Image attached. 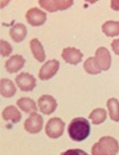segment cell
Wrapping results in <instances>:
<instances>
[{"instance_id":"obj_22","label":"cell","mask_w":119,"mask_h":155,"mask_svg":"<svg viewBox=\"0 0 119 155\" xmlns=\"http://www.w3.org/2000/svg\"><path fill=\"white\" fill-rule=\"evenodd\" d=\"M1 54L2 56H8L12 51V48L11 45L7 41L1 40Z\"/></svg>"},{"instance_id":"obj_13","label":"cell","mask_w":119,"mask_h":155,"mask_svg":"<svg viewBox=\"0 0 119 155\" xmlns=\"http://www.w3.org/2000/svg\"><path fill=\"white\" fill-rule=\"evenodd\" d=\"M9 34L14 42L19 43L23 41L26 36V27L23 24L18 23L11 28Z\"/></svg>"},{"instance_id":"obj_16","label":"cell","mask_w":119,"mask_h":155,"mask_svg":"<svg viewBox=\"0 0 119 155\" xmlns=\"http://www.w3.org/2000/svg\"><path fill=\"white\" fill-rule=\"evenodd\" d=\"M1 94L3 97L9 98L16 94L17 89L13 82L8 79H2L1 80Z\"/></svg>"},{"instance_id":"obj_10","label":"cell","mask_w":119,"mask_h":155,"mask_svg":"<svg viewBox=\"0 0 119 155\" xmlns=\"http://www.w3.org/2000/svg\"><path fill=\"white\" fill-rule=\"evenodd\" d=\"M40 110L43 114L50 115L56 110L58 104L53 97L50 95H44L38 100Z\"/></svg>"},{"instance_id":"obj_14","label":"cell","mask_w":119,"mask_h":155,"mask_svg":"<svg viewBox=\"0 0 119 155\" xmlns=\"http://www.w3.org/2000/svg\"><path fill=\"white\" fill-rule=\"evenodd\" d=\"M2 117L5 121L11 120L13 123H17L21 120V114L16 107L13 106L6 107L2 112Z\"/></svg>"},{"instance_id":"obj_24","label":"cell","mask_w":119,"mask_h":155,"mask_svg":"<svg viewBox=\"0 0 119 155\" xmlns=\"http://www.w3.org/2000/svg\"><path fill=\"white\" fill-rule=\"evenodd\" d=\"M111 7L114 10H119V1H111Z\"/></svg>"},{"instance_id":"obj_18","label":"cell","mask_w":119,"mask_h":155,"mask_svg":"<svg viewBox=\"0 0 119 155\" xmlns=\"http://www.w3.org/2000/svg\"><path fill=\"white\" fill-rule=\"evenodd\" d=\"M103 32L108 37H113L119 35V22L110 20L106 21L102 26Z\"/></svg>"},{"instance_id":"obj_1","label":"cell","mask_w":119,"mask_h":155,"mask_svg":"<svg viewBox=\"0 0 119 155\" xmlns=\"http://www.w3.org/2000/svg\"><path fill=\"white\" fill-rule=\"evenodd\" d=\"M68 132L69 136L73 140L82 141L89 135L90 126L88 121L85 118H76L69 124Z\"/></svg>"},{"instance_id":"obj_21","label":"cell","mask_w":119,"mask_h":155,"mask_svg":"<svg viewBox=\"0 0 119 155\" xmlns=\"http://www.w3.org/2000/svg\"><path fill=\"white\" fill-rule=\"evenodd\" d=\"M84 68L86 72L90 74H97L101 72V70L96 66L94 57H89L85 61L84 64Z\"/></svg>"},{"instance_id":"obj_17","label":"cell","mask_w":119,"mask_h":155,"mask_svg":"<svg viewBox=\"0 0 119 155\" xmlns=\"http://www.w3.org/2000/svg\"><path fill=\"white\" fill-rule=\"evenodd\" d=\"M30 48L34 58L40 62H43L46 58L43 45L37 38H34L30 42Z\"/></svg>"},{"instance_id":"obj_23","label":"cell","mask_w":119,"mask_h":155,"mask_svg":"<svg viewBox=\"0 0 119 155\" xmlns=\"http://www.w3.org/2000/svg\"><path fill=\"white\" fill-rule=\"evenodd\" d=\"M111 47L114 52L119 56V39H114L111 44Z\"/></svg>"},{"instance_id":"obj_4","label":"cell","mask_w":119,"mask_h":155,"mask_svg":"<svg viewBox=\"0 0 119 155\" xmlns=\"http://www.w3.org/2000/svg\"><path fill=\"white\" fill-rule=\"evenodd\" d=\"M95 63L101 70L107 71L111 65V56L108 49L104 47L97 49L95 53Z\"/></svg>"},{"instance_id":"obj_11","label":"cell","mask_w":119,"mask_h":155,"mask_svg":"<svg viewBox=\"0 0 119 155\" xmlns=\"http://www.w3.org/2000/svg\"><path fill=\"white\" fill-rule=\"evenodd\" d=\"M61 56L66 62L76 65L82 61L83 54L75 48L68 47L63 49Z\"/></svg>"},{"instance_id":"obj_9","label":"cell","mask_w":119,"mask_h":155,"mask_svg":"<svg viewBox=\"0 0 119 155\" xmlns=\"http://www.w3.org/2000/svg\"><path fill=\"white\" fill-rule=\"evenodd\" d=\"M47 14L38 8H33L27 12V21L32 26H39L44 24L47 19Z\"/></svg>"},{"instance_id":"obj_3","label":"cell","mask_w":119,"mask_h":155,"mask_svg":"<svg viewBox=\"0 0 119 155\" xmlns=\"http://www.w3.org/2000/svg\"><path fill=\"white\" fill-rule=\"evenodd\" d=\"M65 123L60 118L54 117L48 120L45 127V133L49 137L57 139L63 135Z\"/></svg>"},{"instance_id":"obj_20","label":"cell","mask_w":119,"mask_h":155,"mask_svg":"<svg viewBox=\"0 0 119 155\" xmlns=\"http://www.w3.org/2000/svg\"><path fill=\"white\" fill-rule=\"evenodd\" d=\"M107 113L104 108H97L94 109L91 113L88 118L92 120L93 124H100L105 120L107 118Z\"/></svg>"},{"instance_id":"obj_6","label":"cell","mask_w":119,"mask_h":155,"mask_svg":"<svg viewBox=\"0 0 119 155\" xmlns=\"http://www.w3.org/2000/svg\"><path fill=\"white\" fill-rule=\"evenodd\" d=\"M43 117L39 114L34 112L25 121L24 128L28 133L36 134L40 132L43 127Z\"/></svg>"},{"instance_id":"obj_2","label":"cell","mask_w":119,"mask_h":155,"mask_svg":"<svg viewBox=\"0 0 119 155\" xmlns=\"http://www.w3.org/2000/svg\"><path fill=\"white\" fill-rule=\"evenodd\" d=\"M117 141L111 136H104L93 146L92 154L97 155H116L119 151Z\"/></svg>"},{"instance_id":"obj_5","label":"cell","mask_w":119,"mask_h":155,"mask_svg":"<svg viewBox=\"0 0 119 155\" xmlns=\"http://www.w3.org/2000/svg\"><path fill=\"white\" fill-rule=\"evenodd\" d=\"M17 86L24 92L31 91L36 86V79L30 74L21 72L15 79Z\"/></svg>"},{"instance_id":"obj_12","label":"cell","mask_w":119,"mask_h":155,"mask_svg":"<svg viewBox=\"0 0 119 155\" xmlns=\"http://www.w3.org/2000/svg\"><path fill=\"white\" fill-rule=\"evenodd\" d=\"M26 61L21 55H13L11 56L5 64L6 70L10 73H17L24 66Z\"/></svg>"},{"instance_id":"obj_15","label":"cell","mask_w":119,"mask_h":155,"mask_svg":"<svg viewBox=\"0 0 119 155\" xmlns=\"http://www.w3.org/2000/svg\"><path fill=\"white\" fill-rule=\"evenodd\" d=\"M17 104L21 110L27 113H33L38 110L35 102L30 97H21L17 101Z\"/></svg>"},{"instance_id":"obj_8","label":"cell","mask_w":119,"mask_h":155,"mask_svg":"<svg viewBox=\"0 0 119 155\" xmlns=\"http://www.w3.org/2000/svg\"><path fill=\"white\" fill-rule=\"evenodd\" d=\"M39 4L43 8L50 12L64 10L73 4V1H39Z\"/></svg>"},{"instance_id":"obj_7","label":"cell","mask_w":119,"mask_h":155,"mask_svg":"<svg viewBox=\"0 0 119 155\" xmlns=\"http://www.w3.org/2000/svg\"><path fill=\"white\" fill-rule=\"evenodd\" d=\"M60 63L56 59L49 60L41 68L38 76L42 81L48 80L56 74L59 69Z\"/></svg>"},{"instance_id":"obj_19","label":"cell","mask_w":119,"mask_h":155,"mask_svg":"<svg viewBox=\"0 0 119 155\" xmlns=\"http://www.w3.org/2000/svg\"><path fill=\"white\" fill-rule=\"evenodd\" d=\"M107 107L111 120L118 122L119 121V102L115 98H111L107 102Z\"/></svg>"}]
</instances>
